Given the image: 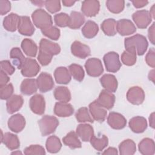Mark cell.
<instances>
[{
	"instance_id": "cell-45",
	"label": "cell",
	"mask_w": 155,
	"mask_h": 155,
	"mask_svg": "<svg viewBox=\"0 0 155 155\" xmlns=\"http://www.w3.org/2000/svg\"><path fill=\"white\" fill-rule=\"evenodd\" d=\"M41 31L44 36L52 40H58L60 37V30L54 26H51L48 28L41 30Z\"/></svg>"
},
{
	"instance_id": "cell-20",
	"label": "cell",
	"mask_w": 155,
	"mask_h": 155,
	"mask_svg": "<svg viewBox=\"0 0 155 155\" xmlns=\"http://www.w3.org/2000/svg\"><path fill=\"white\" fill-rule=\"evenodd\" d=\"M97 101L105 109L110 110L114 106L115 102V96L112 93L105 90H102L97 98Z\"/></svg>"
},
{
	"instance_id": "cell-52",
	"label": "cell",
	"mask_w": 155,
	"mask_h": 155,
	"mask_svg": "<svg viewBox=\"0 0 155 155\" xmlns=\"http://www.w3.org/2000/svg\"><path fill=\"white\" fill-rule=\"evenodd\" d=\"M11 10V3L7 0L0 1V13L1 15H6Z\"/></svg>"
},
{
	"instance_id": "cell-12",
	"label": "cell",
	"mask_w": 155,
	"mask_h": 155,
	"mask_svg": "<svg viewBox=\"0 0 155 155\" xmlns=\"http://www.w3.org/2000/svg\"><path fill=\"white\" fill-rule=\"evenodd\" d=\"M99 10L100 3L97 0H85L82 2L81 11L87 17L95 16Z\"/></svg>"
},
{
	"instance_id": "cell-37",
	"label": "cell",
	"mask_w": 155,
	"mask_h": 155,
	"mask_svg": "<svg viewBox=\"0 0 155 155\" xmlns=\"http://www.w3.org/2000/svg\"><path fill=\"white\" fill-rule=\"evenodd\" d=\"M45 147L48 152L56 153L60 151L62 147V143L59 137L56 136H51L47 138Z\"/></svg>"
},
{
	"instance_id": "cell-28",
	"label": "cell",
	"mask_w": 155,
	"mask_h": 155,
	"mask_svg": "<svg viewBox=\"0 0 155 155\" xmlns=\"http://www.w3.org/2000/svg\"><path fill=\"white\" fill-rule=\"evenodd\" d=\"M38 88L36 79H25L22 81L20 86L21 93L28 96L35 93Z\"/></svg>"
},
{
	"instance_id": "cell-4",
	"label": "cell",
	"mask_w": 155,
	"mask_h": 155,
	"mask_svg": "<svg viewBox=\"0 0 155 155\" xmlns=\"http://www.w3.org/2000/svg\"><path fill=\"white\" fill-rule=\"evenodd\" d=\"M106 70L108 72L116 73L119 70L122 64L119 60V54L114 51H110L103 58Z\"/></svg>"
},
{
	"instance_id": "cell-14",
	"label": "cell",
	"mask_w": 155,
	"mask_h": 155,
	"mask_svg": "<svg viewBox=\"0 0 155 155\" xmlns=\"http://www.w3.org/2000/svg\"><path fill=\"white\" fill-rule=\"evenodd\" d=\"M116 30L120 35L127 36L135 33L136 28L130 20L122 19L116 22Z\"/></svg>"
},
{
	"instance_id": "cell-47",
	"label": "cell",
	"mask_w": 155,
	"mask_h": 155,
	"mask_svg": "<svg viewBox=\"0 0 155 155\" xmlns=\"http://www.w3.org/2000/svg\"><path fill=\"white\" fill-rule=\"evenodd\" d=\"M13 86L12 84L0 87V97L2 100L9 99L13 93Z\"/></svg>"
},
{
	"instance_id": "cell-56",
	"label": "cell",
	"mask_w": 155,
	"mask_h": 155,
	"mask_svg": "<svg viewBox=\"0 0 155 155\" xmlns=\"http://www.w3.org/2000/svg\"><path fill=\"white\" fill-rule=\"evenodd\" d=\"M103 154H117L118 152L116 148L114 147H109L106 150H105L103 153Z\"/></svg>"
},
{
	"instance_id": "cell-9",
	"label": "cell",
	"mask_w": 155,
	"mask_h": 155,
	"mask_svg": "<svg viewBox=\"0 0 155 155\" xmlns=\"http://www.w3.org/2000/svg\"><path fill=\"white\" fill-rule=\"evenodd\" d=\"M127 99L133 105H140L145 99L144 91L140 87H132L127 93Z\"/></svg>"
},
{
	"instance_id": "cell-7",
	"label": "cell",
	"mask_w": 155,
	"mask_h": 155,
	"mask_svg": "<svg viewBox=\"0 0 155 155\" xmlns=\"http://www.w3.org/2000/svg\"><path fill=\"white\" fill-rule=\"evenodd\" d=\"M132 18L137 27L141 29L146 28L152 21L149 11L146 10L136 11L133 14Z\"/></svg>"
},
{
	"instance_id": "cell-5",
	"label": "cell",
	"mask_w": 155,
	"mask_h": 155,
	"mask_svg": "<svg viewBox=\"0 0 155 155\" xmlns=\"http://www.w3.org/2000/svg\"><path fill=\"white\" fill-rule=\"evenodd\" d=\"M85 68L87 74L92 77H98L104 72L101 61L96 58L87 59L85 64Z\"/></svg>"
},
{
	"instance_id": "cell-2",
	"label": "cell",
	"mask_w": 155,
	"mask_h": 155,
	"mask_svg": "<svg viewBox=\"0 0 155 155\" xmlns=\"http://www.w3.org/2000/svg\"><path fill=\"white\" fill-rule=\"evenodd\" d=\"M31 18L34 25L41 29H46L52 26V18L45 10L38 8L35 10L32 15Z\"/></svg>"
},
{
	"instance_id": "cell-46",
	"label": "cell",
	"mask_w": 155,
	"mask_h": 155,
	"mask_svg": "<svg viewBox=\"0 0 155 155\" xmlns=\"http://www.w3.org/2000/svg\"><path fill=\"white\" fill-rule=\"evenodd\" d=\"M24 153L26 155L31 154H45V151L42 146L39 145H31L30 146L25 148Z\"/></svg>"
},
{
	"instance_id": "cell-53",
	"label": "cell",
	"mask_w": 155,
	"mask_h": 155,
	"mask_svg": "<svg viewBox=\"0 0 155 155\" xmlns=\"http://www.w3.org/2000/svg\"><path fill=\"white\" fill-rule=\"evenodd\" d=\"M154 25H155V23L153 22L152 24V25L150 27V28H148V39H149L150 41L151 42V43L153 45L155 44V42H154V41H155V39H154V29H155Z\"/></svg>"
},
{
	"instance_id": "cell-11",
	"label": "cell",
	"mask_w": 155,
	"mask_h": 155,
	"mask_svg": "<svg viewBox=\"0 0 155 155\" xmlns=\"http://www.w3.org/2000/svg\"><path fill=\"white\" fill-rule=\"evenodd\" d=\"M88 107L90 112L95 120L100 122L105 120L107 114V110L101 105L97 100L90 103Z\"/></svg>"
},
{
	"instance_id": "cell-54",
	"label": "cell",
	"mask_w": 155,
	"mask_h": 155,
	"mask_svg": "<svg viewBox=\"0 0 155 155\" xmlns=\"http://www.w3.org/2000/svg\"><path fill=\"white\" fill-rule=\"evenodd\" d=\"M9 81H10V78L7 76V74L5 73L3 70H1V71H0V87L7 85Z\"/></svg>"
},
{
	"instance_id": "cell-1",
	"label": "cell",
	"mask_w": 155,
	"mask_h": 155,
	"mask_svg": "<svg viewBox=\"0 0 155 155\" xmlns=\"http://www.w3.org/2000/svg\"><path fill=\"white\" fill-rule=\"evenodd\" d=\"M124 46L125 50L133 48L136 54L138 55H143L147 50L148 43L145 36L136 34L132 36L126 38L124 40Z\"/></svg>"
},
{
	"instance_id": "cell-30",
	"label": "cell",
	"mask_w": 155,
	"mask_h": 155,
	"mask_svg": "<svg viewBox=\"0 0 155 155\" xmlns=\"http://www.w3.org/2000/svg\"><path fill=\"white\" fill-rule=\"evenodd\" d=\"M82 33L87 39H91L96 36L99 31L97 24L93 21H87L82 28Z\"/></svg>"
},
{
	"instance_id": "cell-39",
	"label": "cell",
	"mask_w": 155,
	"mask_h": 155,
	"mask_svg": "<svg viewBox=\"0 0 155 155\" xmlns=\"http://www.w3.org/2000/svg\"><path fill=\"white\" fill-rule=\"evenodd\" d=\"M92 147L98 151H102L108 144V139L105 135H102L101 137H96L93 135L90 140Z\"/></svg>"
},
{
	"instance_id": "cell-49",
	"label": "cell",
	"mask_w": 155,
	"mask_h": 155,
	"mask_svg": "<svg viewBox=\"0 0 155 155\" xmlns=\"http://www.w3.org/2000/svg\"><path fill=\"white\" fill-rule=\"evenodd\" d=\"M53 56L48 54L47 53H44L43 51L39 50V54L38 56V60L39 61V62L43 66H45L48 65L51 59H52Z\"/></svg>"
},
{
	"instance_id": "cell-27",
	"label": "cell",
	"mask_w": 155,
	"mask_h": 155,
	"mask_svg": "<svg viewBox=\"0 0 155 155\" xmlns=\"http://www.w3.org/2000/svg\"><path fill=\"white\" fill-rule=\"evenodd\" d=\"M139 152L143 155H153L155 153V144L152 139H143L138 145Z\"/></svg>"
},
{
	"instance_id": "cell-34",
	"label": "cell",
	"mask_w": 155,
	"mask_h": 155,
	"mask_svg": "<svg viewBox=\"0 0 155 155\" xmlns=\"http://www.w3.org/2000/svg\"><path fill=\"white\" fill-rule=\"evenodd\" d=\"M53 94L55 99L61 102H68L71 99L70 91L64 86L57 87L54 90Z\"/></svg>"
},
{
	"instance_id": "cell-15",
	"label": "cell",
	"mask_w": 155,
	"mask_h": 155,
	"mask_svg": "<svg viewBox=\"0 0 155 155\" xmlns=\"http://www.w3.org/2000/svg\"><path fill=\"white\" fill-rule=\"evenodd\" d=\"M8 128L15 133L21 132L25 126V119L21 114H15L8 120Z\"/></svg>"
},
{
	"instance_id": "cell-48",
	"label": "cell",
	"mask_w": 155,
	"mask_h": 155,
	"mask_svg": "<svg viewBox=\"0 0 155 155\" xmlns=\"http://www.w3.org/2000/svg\"><path fill=\"white\" fill-rule=\"evenodd\" d=\"M45 6L47 10L51 13H54L59 12L61 8V2L57 0H48L45 1Z\"/></svg>"
},
{
	"instance_id": "cell-25",
	"label": "cell",
	"mask_w": 155,
	"mask_h": 155,
	"mask_svg": "<svg viewBox=\"0 0 155 155\" xmlns=\"http://www.w3.org/2000/svg\"><path fill=\"white\" fill-rule=\"evenodd\" d=\"M76 134L84 142L90 141L94 135V130L92 126L88 124H79L76 128Z\"/></svg>"
},
{
	"instance_id": "cell-36",
	"label": "cell",
	"mask_w": 155,
	"mask_h": 155,
	"mask_svg": "<svg viewBox=\"0 0 155 155\" xmlns=\"http://www.w3.org/2000/svg\"><path fill=\"white\" fill-rule=\"evenodd\" d=\"M10 57L13 61V64L18 69H21L25 60L24 55L22 54L21 49L18 47H13L10 52Z\"/></svg>"
},
{
	"instance_id": "cell-10",
	"label": "cell",
	"mask_w": 155,
	"mask_h": 155,
	"mask_svg": "<svg viewBox=\"0 0 155 155\" xmlns=\"http://www.w3.org/2000/svg\"><path fill=\"white\" fill-rule=\"evenodd\" d=\"M29 106L33 113L42 115L45 108V102L44 96L40 94L33 95L30 99Z\"/></svg>"
},
{
	"instance_id": "cell-57",
	"label": "cell",
	"mask_w": 155,
	"mask_h": 155,
	"mask_svg": "<svg viewBox=\"0 0 155 155\" xmlns=\"http://www.w3.org/2000/svg\"><path fill=\"white\" fill-rule=\"evenodd\" d=\"M62 2L63 5L66 7H71L73 5V4L76 2L75 1H72V0H63Z\"/></svg>"
},
{
	"instance_id": "cell-33",
	"label": "cell",
	"mask_w": 155,
	"mask_h": 155,
	"mask_svg": "<svg viewBox=\"0 0 155 155\" xmlns=\"http://www.w3.org/2000/svg\"><path fill=\"white\" fill-rule=\"evenodd\" d=\"M21 48L24 53L30 57H35L37 51L38 47L36 44L31 39L25 38L21 42Z\"/></svg>"
},
{
	"instance_id": "cell-44",
	"label": "cell",
	"mask_w": 155,
	"mask_h": 155,
	"mask_svg": "<svg viewBox=\"0 0 155 155\" xmlns=\"http://www.w3.org/2000/svg\"><path fill=\"white\" fill-rule=\"evenodd\" d=\"M54 21L56 25L60 27H68L70 16L65 13H60L54 15Z\"/></svg>"
},
{
	"instance_id": "cell-43",
	"label": "cell",
	"mask_w": 155,
	"mask_h": 155,
	"mask_svg": "<svg viewBox=\"0 0 155 155\" xmlns=\"http://www.w3.org/2000/svg\"><path fill=\"white\" fill-rule=\"evenodd\" d=\"M75 117L79 122L93 123V119L91 117L87 107L80 108L76 112Z\"/></svg>"
},
{
	"instance_id": "cell-38",
	"label": "cell",
	"mask_w": 155,
	"mask_h": 155,
	"mask_svg": "<svg viewBox=\"0 0 155 155\" xmlns=\"http://www.w3.org/2000/svg\"><path fill=\"white\" fill-rule=\"evenodd\" d=\"M101 29L107 36H114L116 34V21L113 18L104 20L101 24Z\"/></svg>"
},
{
	"instance_id": "cell-29",
	"label": "cell",
	"mask_w": 155,
	"mask_h": 155,
	"mask_svg": "<svg viewBox=\"0 0 155 155\" xmlns=\"http://www.w3.org/2000/svg\"><path fill=\"white\" fill-rule=\"evenodd\" d=\"M19 18L17 14L11 13L6 16L3 20V27L8 31H15L18 28Z\"/></svg>"
},
{
	"instance_id": "cell-19",
	"label": "cell",
	"mask_w": 155,
	"mask_h": 155,
	"mask_svg": "<svg viewBox=\"0 0 155 155\" xmlns=\"http://www.w3.org/2000/svg\"><path fill=\"white\" fill-rule=\"evenodd\" d=\"M101 85L104 88V90L114 93L117 88L118 82L116 78L111 74H105L99 79Z\"/></svg>"
},
{
	"instance_id": "cell-41",
	"label": "cell",
	"mask_w": 155,
	"mask_h": 155,
	"mask_svg": "<svg viewBox=\"0 0 155 155\" xmlns=\"http://www.w3.org/2000/svg\"><path fill=\"white\" fill-rule=\"evenodd\" d=\"M106 6L110 12L117 14L124 10L125 1L122 0H108L106 1Z\"/></svg>"
},
{
	"instance_id": "cell-61",
	"label": "cell",
	"mask_w": 155,
	"mask_h": 155,
	"mask_svg": "<svg viewBox=\"0 0 155 155\" xmlns=\"http://www.w3.org/2000/svg\"><path fill=\"white\" fill-rule=\"evenodd\" d=\"M154 6H155V4H153V6L151 7L150 8V11L149 12L152 19H154Z\"/></svg>"
},
{
	"instance_id": "cell-23",
	"label": "cell",
	"mask_w": 155,
	"mask_h": 155,
	"mask_svg": "<svg viewBox=\"0 0 155 155\" xmlns=\"http://www.w3.org/2000/svg\"><path fill=\"white\" fill-rule=\"evenodd\" d=\"M54 113L59 117H69L73 114L74 108L70 104L58 102L55 104Z\"/></svg>"
},
{
	"instance_id": "cell-21",
	"label": "cell",
	"mask_w": 155,
	"mask_h": 155,
	"mask_svg": "<svg viewBox=\"0 0 155 155\" xmlns=\"http://www.w3.org/2000/svg\"><path fill=\"white\" fill-rule=\"evenodd\" d=\"M129 127L135 133H143L147 128V121L142 116H135L129 121Z\"/></svg>"
},
{
	"instance_id": "cell-13",
	"label": "cell",
	"mask_w": 155,
	"mask_h": 155,
	"mask_svg": "<svg viewBox=\"0 0 155 155\" xmlns=\"http://www.w3.org/2000/svg\"><path fill=\"white\" fill-rule=\"evenodd\" d=\"M107 123L112 128L120 130L126 126L127 120L119 113L110 112L107 117Z\"/></svg>"
},
{
	"instance_id": "cell-35",
	"label": "cell",
	"mask_w": 155,
	"mask_h": 155,
	"mask_svg": "<svg viewBox=\"0 0 155 155\" xmlns=\"http://www.w3.org/2000/svg\"><path fill=\"white\" fill-rule=\"evenodd\" d=\"M70 16V22L68 27L71 29L79 28L85 22L84 15L79 12L73 11L71 12Z\"/></svg>"
},
{
	"instance_id": "cell-17",
	"label": "cell",
	"mask_w": 155,
	"mask_h": 155,
	"mask_svg": "<svg viewBox=\"0 0 155 155\" xmlns=\"http://www.w3.org/2000/svg\"><path fill=\"white\" fill-rule=\"evenodd\" d=\"M18 29L20 34L28 36H31L35 31L30 18L27 16H20Z\"/></svg>"
},
{
	"instance_id": "cell-42",
	"label": "cell",
	"mask_w": 155,
	"mask_h": 155,
	"mask_svg": "<svg viewBox=\"0 0 155 155\" xmlns=\"http://www.w3.org/2000/svg\"><path fill=\"white\" fill-rule=\"evenodd\" d=\"M68 69L70 74L75 80L79 82L83 81L85 76V73L81 65L76 64H72L68 67Z\"/></svg>"
},
{
	"instance_id": "cell-8",
	"label": "cell",
	"mask_w": 155,
	"mask_h": 155,
	"mask_svg": "<svg viewBox=\"0 0 155 155\" xmlns=\"http://www.w3.org/2000/svg\"><path fill=\"white\" fill-rule=\"evenodd\" d=\"M38 88L42 93H46L52 90L54 84L51 75L46 72L41 73L36 79Z\"/></svg>"
},
{
	"instance_id": "cell-24",
	"label": "cell",
	"mask_w": 155,
	"mask_h": 155,
	"mask_svg": "<svg viewBox=\"0 0 155 155\" xmlns=\"http://www.w3.org/2000/svg\"><path fill=\"white\" fill-rule=\"evenodd\" d=\"M24 103V99L21 95L14 94L7 99L6 103L7 111L9 114H13L19 111Z\"/></svg>"
},
{
	"instance_id": "cell-16",
	"label": "cell",
	"mask_w": 155,
	"mask_h": 155,
	"mask_svg": "<svg viewBox=\"0 0 155 155\" xmlns=\"http://www.w3.org/2000/svg\"><path fill=\"white\" fill-rule=\"evenodd\" d=\"M71 53L81 59H85L91 53L90 47L78 41H74L71 45Z\"/></svg>"
},
{
	"instance_id": "cell-50",
	"label": "cell",
	"mask_w": 155,
	"mask_h": 155,
	"mask_svg": "<svg viewBox=\"0 0 155 155\" xmlns=\"http://www.w3.org/2000/svg\"><path fill=\"white\" fill-rule=\"evenodd\" d=\"M1 67L3 70L8 75H12L15 71V68L12 65L10 62L8 60H3L1 61Z\"/></svg>"
},
{
	"instance_id": "cell-40",
	"label": "cell",
	"mask_w": 155,
	"mask_h": 155,
	"mask_svg": "<svg viewBox=\"0 0 155 155\" xmlns=\"http://www.w3.org/2000/svg\"><path fill=\"white\" fill-rule=\"evenodd\" d=\"M122 63L127 66L133 65L136 62V52L133 48L125 50L121 55Z\"/></svg>"
},
{
	"instance_id": "cell-55",
	"label": "cell",
	"mask_w": 155,
	"mask_h": 155,
	"mask_svg": "<svg viewBox=\"0 0 155 155\" xmlns=\"http://www.w3.org/2000/svg\"><path fill=\"white\" fill-rule=\"evenodd\" d=\"M131 2L134 7L137 8H142L147 5L148 3V1H145V0H134V1H132Z\"/></svg>"
},
{
	"instance_id": "cell-26",
	"label": "cell",
	"mask_w": 155,
	"mask_h": 155,
	"mask_svg": "<svg viewBox=\"0 0 155 155\" xmlns=\"http://www.w3.org/2000/svg\"><path fill=\"white\" fill-rule=\"evenodd\" d=\"M54 77L56 82L60 84H67L71 79L70 73L65 67L56 68L54 71Z\"/></svg>"
},
{
	"instance_id": "cell-31",
	"label": "cell",
	"mask_w": 155,
	"mask_h": 155,
	"mask_svg": "<svg viewBox=\"0 0 155 155\" xmlns=\"http://www.w3.org/2000/svg\"><path fill=\"white\" fill-rule=\"evenodd\" d=\"M63 143L71 149L81 148L82 144L78 138V134L74 131H70L62 138Z\"/></svg>"
},
{
	"instance_id": "cell-18",
	"label": "cell",
	"mask_w": 155,
	"mask_h": 155,
	"mask_svg": "<svg viewBox=\"0 0 155 155\" xmlns=\"http://www.w3.org/2000/svg\"><path fill=\"white\" fill-rule=\"evenodd\" d=\"M39 50L53 56L60 53L61 47L58 44L42 38L39 42Z\"/></svg>"
},
{
	"instance_id": "cell-32",
	"label": "cell",
	"mask_w": 155,
	"mask_h": 155,
	"mask_svg": "<svg viewBox=\"0 0 155 155\" xmlns=\"http://www.w3.org/2000/svg\"><path fill=\"white\" fill-rule=\"evenodd\" d=\"M119 154L121 155H132L136 151V146L134 142L130 139L124 140L119 145Z\"/></svg>"
},
{
	"instance_id": "cell-22",
	"label": "cell",
	"mask_w": 155,
	"mask_h": 155,
	"mask_svg": "<svg viewBox=\"0 0 155 155\" xmlns=\"http://www.w3.org/2000/svg\"><path fill=\"white\" fill-rule=\"evenodd\" d=\"M1 142L4 143L9 150H13L20 147V142L17 135L7 132L4 134L1 131Z\"/></svg>"
},
{
	"instance_id": "cell-51",
	"label": "cell",
	"mask_w": 155,
	"mask_h": 155,
	"mask_svg": "<svg viewBox=\"0 0 155 155\" xmlns=\"http://www.w3.org/2000/svg\"><path fill=\"white\" fill-rule=\"evenodd\" d=\"M154 58H155V51H154V48L152 47L149 50L145 57V61L147 64L152 68H154L155 67Z\"/></svg>"
},
{
	"instance_id": "cell-6",
	"label": "cell",
	"mask_w": 155,
	"mask_h": 155,
	"mask_svg": "<svg viewBox=\"0 0 155 155\" xmlns=\"http://www.w3.org/2000/svg\"><path fill=\"white\" fill-rule=\"evenodd\" d=\"M40 70L41 67L35 59L26 58L21 69V72L24 76L31 78L36 76Z\"/></svg>"
},
{
	"instance_id": "cell-62",
	"label": "cell",
	"mask_w": 155,
	"mask_h": 155,
	"mask_svg": "<svg viewBox=\"0 0 155 155\" xmlns=\"http://www.w3.org/2000/svg\"><path fill=\"white\" fill-rule=\"evenodd\" d=\"M21 154L22 153L20 151H15L13 153H12V154Z\"/></svg>"
},
{
	"instance_id": "cell-58",
	"label": "cell",
	"mask_w": 155,
	"mask_h": 155,
	"mask_svg": "<svg viewBox=\"0 0 155 155\" xmlns=\"http://www.w3.org/2000/svg\"><path fill=\"white\" fill-rule=\"evenodd\" d=\"M149 122L150 125L153 128H154V113H152L149 117Z\"/></svg>"
},
{
	"instance_id": "cell-60",
	"label": "cell",
	"mask_w": 155,
	"mask_h": 155,
	"mask_svg": "<svg viewBox=\"0 0 155 155\" xmlns=\"http://www.w3.org/2000/svg\"><path fill=\"white\" fill-rule=\"evenodd\" d=\"M31 2L35 5H37L39 7H42L44 5H45V1H34Z\"/></svg>"
},
{
	"instance_id": "cell-3",
	"label": "cell",
	"mask_w": 155,
	"mask_h": 155,
	"mask_svg": "<svg viewBox=\"0 0 155 155\" xmlns=\"http://www.w3.org/2000/svg\"><path fill=\"white\" fill-rule=\"evenodd\" d=\"M38 125L42 136H45L55 131L59 125V120L55 116L45 115L38 120Z\"/></svg>"
},
{
	"instance_id": "cell-59",
	"label": "cell",
	"mask_w": 155,
	"mask_h": 155,
	"mask_svg": "<svg viewBox=\"0 0 155 155\" xmlns=\"http://www.w3.org/2000/svg\"><path fill=\"white\" fill-rule=\"evenodd\" d=\"M154 78H155V75H154V70H152L149 72L148 74V79L149 80L151 81L153 83H154Z\"/></svg>"
}]
</instances>
